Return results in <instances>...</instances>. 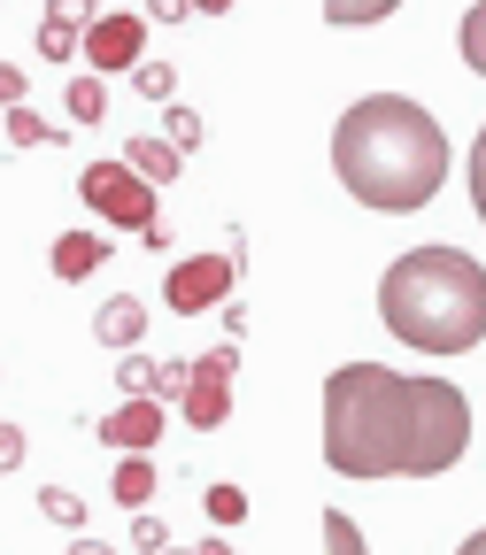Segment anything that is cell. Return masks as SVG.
I'll list each match as a JSON object with an SVG mask.
<instances>
[{
	"mask_svg": "<svg viewBox=\"0 0 486 555\" xmlns=\"http://www.w3.org/2000/svg\"><path fill=\"white\" fill-rule=\"evenodd\" d=\"M471 448V401L448 378L340 363L324 378V463L340 478H440Z\"/></svg>",
	"mask_w": 486,
	"mask_h": 555,
	"instance_id": "1",
	"label": "cell"
},
{
	"mask_svg": "<svg viewBox=\"0 0 486 555\" xmlns=\"http://www.w3.org/2000/svg\"><path fill=\"white\" fill-rule=\"evenodd\" d=\"M332 178L371 217H417L448 185V131L409 93H363L332 124Z\"/></svg>",
	"mask_w": 486,
	"mask_h": 555,
	"instance_id": "2",
	"label": "cell"
},
{
	"mask_svg": "<svg viewBox=\"0 0 486 555\" xmlns=\"http://www.w3.org/2000/svg\"><path fill=\"white\" fill-rule=\"evenodd\" d=\"M379 324L417 356H471L486 339V262L463 247H409L379 278Z\"/></svg>",
	"mask_w": 486,
	"mask_h": 555,
	"instance_id": "3",
	"label": "cell"
},
{
	"mask_svg": "<svg viewBox=\"0 0 486 555\" xmlns=\"http://www.w3.org/2000/svg\"><path fill=\"white\" fill-rule=\"evenodd\" d=\"M78 201L93 208L101 224H116V232H139V240L155 232V185L139 178L124 155H101V163H86V170H78Z\"/></svg>",
	"mask_w": 486,
	"mask_h": 555,
	"instance_id": "4",
	"label": "cell"
},
{
	"mask_svg": "<svg viewBox=\"0 0 486 555\" xmlns=\"http://www.w3.org/2000/svg\"><path fill=\"white\" fill-rule=\"evenodd\" d=\"M232 278H240V255H232V247H217V255H178L170 278H163V309H178V317L225 309V301H232Z\"/></svg>",
	"mask_w": 486,
	"mask_h": 555,
	"instance_id": "5",
	"label": "cell"
},
{
	"mask_svg": "<svg viewBox=\"0 0 486 555\" xmlns=\"http://www.w3.org/2000/svg\"><path fill=\"white\" fill-rule=\"evenodd\" d=\"M232 378H240V347L225 339V347H208V356L193 363V378H186V401H178V416L193 433H217L225 416H232Z\"/></svg>",
	"mask_w": 486,
	"mask_h": 555,
	"instance_id": "6",
	"label": "cell"
},
{
	"mask_svg": "<svg viewBox=\"0 0 486 555\" xmlns=\"http://www.w3.org/2000/svg\"><path fill=\"white\" fill-rule=\"evenodd\" d=\"M148 31H155V24L131 16V9H124V16H93L78 54H86V69H101V78H131V69L148 62Z\"/></svg>",
	"mask_w": 486,
	"mask_h": 555,
	"instance_id": "7",
	"label": "cell"
},
{
	"mask_svg": "<svg viewBox=\"0 0 486 555\" xmlns=\"http://www.w3.org/2000/svg\"><path fill=\"white\" fill-rule=\"evenodd\" d=\"M93 433H101V448H116V455H155V440L170 433V409L139 393V401H116Z\"/></svg>",
	"mask_w": 486,
	"mask_h": 555,
	"instance_id": "8",
	"label": "cell"
},
{
	"mask_svg": "<svg viewBox=\"0 0 486 555\" xmlns=\"http://www.w3.org/2000/svg\"><path fill=\"white\" fill-rule=\"evenodd\" d=\"M93 16H101L93 0H47V16H39V54H47V62H69V54L86 47V24H93Z\"/></svg>",
	"mask_w": 486,
	"mask_h": 555,
	"instance_id": "9",
	"label": "cell"
},
{
	"mask_svg": "<svg viewBox=\"0 0 486 555\" xmlns=\"http://www.w3.org/2000/svg\"><path fill=\"white\" fill-rule=\"evenodd\" d=\"M93 339L108 347V356L139 347V339H148V301H131V294H108V301L93 309Z\"/></svg>",
	"mask_w": 486,
	"mask_h": 555,
	"instance_id": "10",
	"label": "cell"
},
{
	"mask_svg": "<svg viewBox=\"0 0 486 555\" xmlns=\"http://www.w3.org/2000/svg\"><path fill=\"white\" fill-rule=\"evenodd\" d=\"M101 262H108V240H101V232H62V240L47 247V270L62 278V286H78V278H93Z\"/></svg>",
	"mask_w": 486,
	"mask_h": 555,
	"instance_id": "11",
	"label": "cell"
},
{
	"mask_svg": "<svg viewBox=\"0 0 486 555\" xmlns=\"http://www.w3.org/2000/svg\"><path fill=\"white\" fill-rule=\"evenodd\" d=\"M124 163H131L139 178H148L155 193H163V185H178V170H186V155L170 147L163 131H139V139H124Z\"/></svg>",
	"mask_w": 486,
	"mask_h": 555,
	"instance_id": "12",
	"label": "cell"
},
{
	"mask_svg": "<svg viewBox=\"0 0 486 555\" xmlns=\"http://www.w3.org/2000/svg\"><path fill=\"white\" fill-rule=\"evenodd\" d=\"M155 486H163V470H155L148 455H116V463H108V494H116V509H148Z\"/></svg>",
	"mask_w": 486,
	"mask_h": 555,
	"instance_id": "13",
	"label": "cell"
},
{
	"mask_svg": "<svg viewBox=\"0 0 486 555\" xmlns=\"http://www.w3.org/2000/svg\"><path fill=\"white\" fill-rule=\"evenodd\" d=\"M62 116L69 124H101L108 116V78H101V69H86V78L62 86Z\"/></svg>",
	"mask_w": 486,
	"mask_h": 555,
	"instance_id": "14",
	"label": "cell"
},
{
	"mask_svg": "<svg viewBox=\"0 0 486 555\" xmlns=\"http://www.w3.org/2000/svg\"><path fill=\"white\" fill-rule=\"evenodd\" d=\"M9 147H69V124H47L39 108H9Z\"/></svg>",
	"mask_w": 486,
	"mask_h": 555,
	"instance_id": "15",
	"label": "cell"
},
{
	"mask_svg": "<svg viewBox=\"0 0 486 555\" xmlns=\"http://www.w3.org/2000/svg\"><path fill=\"white\" fill-rule=\"evenodd\" d=\"M401 0H324V24L332 31H363V24H386Z\"/></svg>",
	"mask_w": 486,
	"mask_h": 555,
	"instance_id": "16",
	"label": "cell"
},
{
	"mask_svg": "<svg viewBox=\"0 0 486 555\" xmlns=\"http://www.w3.org/2000/svg\"><path fill=\"white\" fill-rule=\"evenodd\" d=\"M39 517L62 525V532H78L86 525V494H69V486H39Z\"/></svg>",
	"mask_w": 486,
	"mask_h": 555,
	"instance_id": "17",
	"label": "cell"
},
{
	"mask_svg": "<svg viewBox=\"0 0 486 555\" xmlns=\"http://www.w3.org/2000/svg\"><path fill=\"white\" fill-rule=\"evenodd\" d=\"M116 393H124V401H139V393L155 401V363L139 356V347H124V356H116Z\"/></svg>",
	"mask_w": 486,
	"mask_h": 555,
	"instance_id": "18",
	"label": "cell"
},
{
	"mask_svg": "<svg viewBox=\"0 0 486 555\" xmlns=\"http://www.w3.org/2000/svg\"><path fill=\"white\" fill-rule=\"evenodd\" d=\"M324 555H371V540H363V525L347 517V509H324Z\"/></svg>",
	"mask_w": 486,
	"mask_h": 555,
	"instance_id": "19",
	"label": "cell"
},
{
	"mask_svg": "<svg viewBox=\"0 0 486 555\" xmlns=\"http://www.w3.org/2000/svg\"><path fill=\"white\" fill-rule=\"evenodd\" d=\"M463 62H471V78H486V0H471V9H463Z\"/></svg>",
	"mask_w": 486,
	"mask_h": 555,
	"instance_id": "20",
	"label": "cell"
},
{
	"mask_svg": "<svg viewBox=\"0 0 486 555\" xmlns=\"http://www.w3.org/2000/svg\"><path fill=\"white\" fill-rule=\"evenodd\" d=\"M163 139H170L178 155H193V147H201V116H193V108H178V101H163Z\"/></svg>",
	"mask_w": 486,
	"mask_h": 555,
	"instance_id": "21",
	"label": "cell"
},
{
	"mask_svg": "<svg viewBox=\"0 0 486 555\" xmlns=\"http://www.w3.org/2000/svg\"><path fill=\"white\" fill-rule=\"evenodd\" d=\"M131 86H139V101H170V93H178V69H170V62H139Z\"/></svg>",
	"mask_w": 486,
	"mask_h": 555,
	"instance_id": "22",
	"label": "cell"
},
{
	"mask_svg": "<svg viewBox=\"0 0 486 555\" xmlns=\"http://www.w3.org/2000/svg\"><path fill=\"white\" fill-rule=\"evenodd\" d=\"M201 509H208V525H240L247 517V494H240V486H208Z\"/></svg>",
	"mask_w": 486,
	"mask_h": 555,
	"instance_id": "23",
	"label": "cell"
},
{
	"mask_svg": "<svg viewBox=\"0 0 486 555\" xmlns=\"http://www.w3.org/2000/svg\"><path fill=\"white\" fill-rule=\"evenodd\" d=\"M186 378H193V363H155V401L178 409L186 401Z\"/></svg>",
	"mask_w": 486,
	"mask_h": 555,
	"instance_id": "24",
	"label": "cell"
},
{
	"mask_svg": "<svg viewBox=\"0 0 486 555\" xmlns=\"http://www.w3.org/2000/svg\"><path fill=\"white\" fill-rule=\"evenodd\" d=\"M471 217L486 224V124H478V139H471Z\"/></svg>",
	"mask_w": 486,
	"mask_h": 555,
	"instance_id": "25",
	"label": "cell"
},
{
	"mask_svg": "<svg viewBox=\"0 0 486 555\" xmlns=\"http://www.w3.org/2000/svg\"><path fill=\"white\" fill-rule=\"evenodd\" d=\"M24 455H31L24 425H9V416H0V478H9V470H24Z\"/></svg>",
	"mask_w": 486,
	"mask_h": 555,
	"instance_id": "26",
	"label": "cell"
},
{
	"mask_svg": "<svg viewBox=\"0 0 486 555\" xmlns=\"http://www.w3.org/2000/svg\"><path fill=\"white\" fill-rule=\"evenodd\" d=\"M131 540L155 555V547H170V525H163V517H148V509H131Z\"/></svg>",
	"mask_w": 486,
	"mask_h": 555,
	"instance_id": "27",
	"label": "cell"
},
{
	"mask_svg": "<svg viewBox=\"0 0 486 555\" xmlns=\"http://www.w3.org/2000/svg\"><path fill=\"white\" fill-rule=\"evenodd\" d=\"M139 16H148V24H186V16H193V0H148Z\"/></svg>",
	"mask_w": 486,
	"mask_h": 555,
	"instance_id": "28",
	"label": "cell"
},
{
	"mask_svg": "<svg viewBox=\"0 0 486 555\" xmlns=\"http://www.w3.org/2000/svg\"><path fill=\"white\" fill-rule=\"evenodd\" d=\"M16 101H24V69H16V62H0V116H9Z\"/></svg>",
	"mask_w": 486,
	"mask_h": 555,
	"instance_id": "29",
	"label": "cell"
},
{
	"mask_svg": "<svg viewBox=\"0 0 486 555\" xmlns=\"http://www.w3.org/2000/svg\"><path fill=\"white\" fill-rule=\"evenodd\" d=\"M69 555H116V547H108V540H86V532H78V540H69Z\"/></svg>",
	"mask_w": 486,
	"mask_h": 555,
	"instance_id": "30",
	"label": "cell"
},
{
	"mask_svg": "<svg viewBox=\"0 0 486 555\" xmlns=\"http://www.w3.org/2000/svg\"><path fill=\"white\" fill-rule=\"evenodd\" d=\"M240 0H193V16H232Z\"/></svg>",
	"mask_w": 486,
	"mask_h": 555,
	"instance_id": "31",
	"label": "cell"
},
{
	"mask_svg": "<svg viewBox=\"0 0 486 555\" xmlns=\"http://www.w3.org/2000/svg\"><path fill=\"white\" fill-rule=\"evenodd\" d=\"M456 555H486V525H478V532H471V540H463Z\"/></svg>",
	"mask_w": 486,
	"mask_h": 555,
	"instance_id": "32",
	"label": "cell"
},
{
	"mask_svg": "<svg viewBox=\"0 0 486 555\" xmlns=\"http://www.w3.org/2000/svg\"><path fill=\"white\" fill-rule=\"evenodd\" d=\"M193 555H232V540H201V547H193Z\"/></svg>",
	"mask_w": 486,
	"mask_h": 555,
	"instance_id": "33",
	"label": "cell"
},
{
	"mask_svg": "<svg viewBox=\"0 0 486 555\" xmlns=\"http://www.w3.org/2000/svg\"><path fill=\"white\" fill-rule=\"evenodd\" d=\"M155 555H193V547H178V540H170V547H155Z\"/></svg>",
	"mask_w": 486,
	"mask_h": 555,
	"instance_id": "34",
	"label": "cell"
}]
</instances>
